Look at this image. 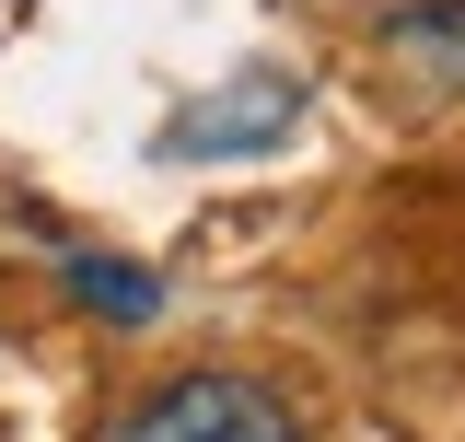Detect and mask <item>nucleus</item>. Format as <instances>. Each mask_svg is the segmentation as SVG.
Listing matches in <instances>:
<instances>
[{
  "mask_svg": "<svg viewBox=\"0 0 465 442\" xmlns=\"http://www.w3.org/2000/svg\"><path fill=\"white\" fill-rule=\"evenodd\" d=\"M116 442H302L291 431V407L268 385H232V373H186V385H152Z\"/></svg>",
  "mask_w": 465,
  "mask_h": 442,
  "instance_id": "nucleus-1",
  "label": "nucleus"
},
{
  "mask_svg": "<svg viewBox=\"0 0 465 442\" xmlns=\"http://www.w3.org/2000/svg\"><path fill=\"white\" fill-rule=\"evenodd\" d=\"M70 279H82L94 303H116V315H152V279H140V268H105V256H82Z\"/></svg>",
  "mask_w": 465,
  "mask_h": 442,
  "instance_id": "nucleus-2",
  "label": "nucleus"
},
{
  "mask_svg": "<svg viewBox=\"0 0 465 442\" xmlns=\"http://www.w3.org/2000/svg\"><path fill=\"white\" fill-rule=\"evenodd\" d=\"M396 47H442V58H465V0H454V12H407Z\"/></svg>",
  "mask_w": 465,
  "mask_h": 442,
  "instance_id": "nucleus-3",
  "label": "nucleus"
}]
</instances>
